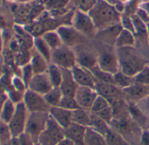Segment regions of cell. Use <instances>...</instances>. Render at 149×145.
I'll return each instance as SVG.
<instances>
[{"label":"cell","mask_w":149,"mask_h":145,"mask_svg":"<svg viewBox=\"0 0 149 145\" xmlns=\"http://www.w3.org/2000/svg\"><path fill=\"white\" fill-rule=\"evenodd\" d=\"M71 71L74 81H77L79 87H89L95 88L96 80L89 69L77 64L71 69Z\"/></svg>","instance_id":"obj_16"},{"label":"cell","mask_w":149,"mask_h":145,"mask_svg":"<svg viewBox=\"0 0 149 145\" xmlns=\"http://www.w3.org/2000/svg\"><path fill=\"white\" fill-rule=\"evenodd\" d=\"M91 122V110L79 108L72 111V122L79 125L89 127Z\"/></svg>","instance_id":"obj_25"},{"label":"cell","mask_w":149,"mask_h":145,"mask_svg":"<svg viewBox=\"0 0 149 145\" xmlns=\"http://www.w3.org/2000/svg\"><path fill=\"white\" fill-rule=\"evenodd\" d=\"M105 138L108 145H131L118 133L111 129V128L110 132L106 135Z\"/></svg>","instance_id":"obj_35"},{"label":"cell","mask_w":149,"mask_h":145,"mask_svg":"<svg viewBox=\"0 0 149 145\" xmlns=\"http://www.w3.org/2000/svg\"><path fill=\"white\" fill-rule=\"evenodd\" d=\"M15 108L16 107H14L13 102L11 100H7L5 102L1 112H0V119L5 122L8 123L15 112Z\"/></svg>","instance_id":"obj_34"},{"label":"cell","mask_w":149,"mask_h":145,"mask_svg":"<svg viewBox=\"0 0 149 145\" xmlns=\"http://www.w3.org/2000/svg\"><path fill=\"white\" fill-rule=\"evenodd\" d=\"M64 138V128L49 116L46 128L40 134L38 142L40 145H57Z\"/></svg>","instance_id":"obj_7"},{"label":"cell","mask_w":149,"mask_h":145,"mask_svg":"<svg viewBox=\"0 0 149 145\" xmlns=\"http://www.w3.org/2000/svg\"><path fill=\"white\" fill-rule=\"evenodd\" d=\"M128 106L130 116L132 119V121H134L142 129L147 128L149 124V118L140 111V109L137 107L135 102H128Z\"/></svg>","instance_id":"obj_22"},{"label":"cell","mask_w":149,"mask_h":145,"mask_svg":"<svg viewBox=\"0 0 149 145\" xmlns=\"http://www.w3.org/2000/svg\"><path fill=\"white\" fill-rule=\"evenodd\" d=\"M147 129L149 130V124H148V128H147Z\"/></svg>","instance_id":"obj_55"},{"label":"cell","mask_w":149,"mask_h":145,"mask_svg":"<svg viewBox=\"0 0 149 145\" xmlns=\"http://www.w3.org/2000/svg\"><path fill=\"white\" fill-rule=\"evenodd\" d=\"M27 87L30 90L42 95L48 93L54 88L47 72H42V74L34 75L29 81Z\"/></svg>","instance_id":"obj_13"},{"label":"cell","mask_w":149,"mask_h":145,"mask_svg":"<svg viewBox=\"0 0 149 145\" xmlns=\"http://www.w3.org/2000/svg\"><path fill=\"white\" fill-rule=\"evenodd\" d=\"M21 93H22V92H19V91H18V90L11 91V92H10V98H11V101H12L13 102H16V103L20 102L21 97H22Z\"/></svg>","instance_id":"obj_45"},{"label":"cell","mask_w":149,"mask_h":145,"mask_svg":"<svg viewBox=\"0 0 149 145\" xmlns=\"http://www.w3.org/2000/svg\"><path fill=\"white\" fill-rule=\"evenodd\" d=\"M33 74L34 72H33V70L31 65H26L24 67V69H23V78H24V81L26 83V86H28V83L31 81V79L33 78Z\"/></svg>","instance_id":"obj_43"},{"label":"cell","mask_w":149,"mask_h":145,"mask_svg":"<svg viewBox=\"0 0 149 145\" xmlns=\"http://www.w3.org/2000/svg\"><path fill=\"white\" fill-rule=\"evenodd\" d=\"M58 66L61 68L72 69L77 64V58L73 48L65 45L52 50L51 52V62Z\"/></svg>","instance_id":"obj_8"},{"label":"cell","mask_w":149,"mask_h":145,"mask_svg":"<svg viewBox=\"0 0 149 145\" xmlns=\"http://www.w3.org/2000/svg\"><path fill=\"white\" fill-rule=\"evenodd\" d=\"M113 81H114V85H116L117 87L122 89L129 88L135 83L134 77L129 76L122 72L121 71H118L116 74L113 75Z\"/></svg>","instance_id":"obj_29"},{"label":"cell","mask_w":149,"mask_h":145,"mask_svg":"<svg viewBox=\"0 0 149 145\" xmlns=\"http://www.w3.org/2000/svg\"><path fill=\"white\" fill-rule=\"evenodd\" d=\"M57 145H74V142H72L70 140H68V138H64L63 140H61Z\"/></svg>","instance_id":"obj_49"},{"label":"cell","mask_w":149,"mask_h":145,"mask_svg":"<svg viewBox=\"0 0 149 145\" xmlns=\"http://www.w3.org/2000/svg\"><path fill=\"white\" fill-rule=\"evenodd\" d=\"M47 72L48 74V76L50 78L53 87L59 88L61 83V80H62V72H61V67L51 63L48 66Z\"/></svg>","instance_id":"obj_30"},{"label":"cell","mask_w":149,"mask_h":145,"mask_svg":"<svg viewBox=\"0 0 149 145\" xmlns=\"http://www.w3.org/2000/svg\"><path fill=\"white\" fill-rule=\"evenodd\" d=\"M148 66H149V63H148Z\"/></svg>","instance_id":"obj_56"},{"label":"cell","mask_w":149,"mask_h":145,"mask_svg":"<svg viewBox=\"0 0 149 145\" xmlns=\"http://www.w3.org/2000/svg\"><path fill=\"white\" fill-rule=\"evenodd\" d=\"M11 143L12 145H19L18 137H13V139H11Z\"/></svg>","instance_id":"obj_51"},{"label":"cell","mask_w":149,"mask_h":145,"mask_svg":"<svg viewBox=\"0 0 149 145\" xmlns=\"http://www.w3.org/2000/svg\"><path fill=\"white\" fill-rule=\"evenodd\" d=\"M62 96L60 88H53L48 93L44 95V98L50 107H59Z\"/></svg>","instance_id":"obj_31"},{"label":"cell","mask_w":149,"mask_h":145,"mask_svg":"<svg viewBox=\"0 0 149 145\" xmlns=\"http://www.w3.org/2000/svg\"><path fill=\"white\" fill-rule=\"evenodd\" d=\"M95 114H97L99 117H101L103 120H104L109 124L111 123V122L113 119V113H112V109H111V106H109V107L105 108L104 109H103L97 113H95Z\"/></svg>","instance_id":"obj_40"},{"label":"cell","mask_w":149,"mask_h":145,"mask_svg":"<svg viewBox=\"0 0 149 145\" xmlns=\"http://www.w3.org/2000/svg\"><path fill=\"white\" fill-rule=\"evenodd\" d=\"M59 107L70 111H74L80 108L76 98L72 96H62Z\"/></svg>","instance_id":"obj_36"},{"label":"cell","mask_w":149,"mask_h":145,"mask_svg":"<svg viewBox=\"0 0 149 145\" xmlns=\"http://www.w3.org/2000/svg\"><path fill=\"white\" fill-rule=\"evenodd\" d=\"M94 44L98 52L97 66L101 69L112 75L116 74L118 71H119L116 47L103 44L97 40H96Z\"/></svg>","instance_id":"obj_4"},{"label":"cell","mask_w":149,"mask_h":145,"mask_svg":"<svg viewBox=\"0 0 149 145\" xmlns=\"http://www.w3.org/2000/svg\"><path fill=\"white\" fill-rule=\"evenodd\" d=\"M134 78L137 83L149 85V66L146 65Z\"/></svg>","instance_id":"obj_39"},{"label":"cell","mask_w":149,"mask_h":145,"mask_svg":"<svg viewBox=\"0 0 149 145\" xmlns=\"http://www.w3.org/2000/svg\"><path fill=\"white\" fill-rule=\"evenodd\" d=\"M95 89L97 92L98 95H101L107 99L108 101L117 99V98H122L125 97L123 89L117 87L114 84H107V83H102L96 81Z\"/></svg>","instance_id":"obj_20"},{"label":"cell","mask_w":149,"mask_h":145,"mask_svg":"<svg viewBox=\"0 0 149 145\" xmlns=\"http://www.w3.org/2000/svg\"><path fill=\"white\" fill-rule=\"evenodd\" d=\"M109 106H110V103H109L108 100L101 95H98L97 97V99L95 100V102L91 108V111H92L94 113H97Z\"/></svg>","instance_id":"obj_38"},{"label":"cell","mask_w":149,"mask_h":145,"mask_svg":"<svg viewBox=\"0 0 149 145\" xmlns=\"http://www.w3.org/2000/svg\"><path fill=\"white\" fill-rule=\"evenodd\" d=\"M29 111L27 110L24 102H19L16 105L15 112L8 122L9 128L13 137H18L20 134L25 132L26 121L29 115Z\"/></svg>","instance_id":"obj_9"},{"label":"cell","mask_w":149,"mask_h":145,"mask_svg":"<svg viewBox=\"0 0 149 145\" xmlns=\"http://www.w3.org/2000/svg\"><path fill=\"white\" fill-rule=\"evenodd\" d=\"M111 129L118 133L131 145H139L143 129L132 118L125 120L112 119L110 123Z\"/></svg>","instance_id":"obj_3"},{"label":"cell","mask_w":149,"mask_h":145,"mask_svg":"<svg viewBox=\"0 0 149 145\" xmlns=\"http://www.w3.org/2000/svg\"><path fill=\"white\" fill-rule=\"evenodd\" d=\"M57 32L61 39L62 44L71 48L90 39L76 28L70 26H61L57 29Z\"/></svg>","instance_id":"obj_12"},{"label":"cell","mask_w":149,"mask_h":145,"mask_svg":"<svg viewBox=\"0 0 149 145\" xmlns=\"http://www.w3.org/2000/svg\"><path fill=\"white\" fill-rule=\"evenodd\" d=\"M139 145H149V130L147 128L143 129Z\"/></svg>","instance_id":"obj_46"},{"label":"cell","mask_w":149,"mask_h":145,"mask_svg":"<svg viewBox=\"0 0 149 145\" xmlns=\"http://www.w3.org/2000/svg\"><path fill=\"white\" fill-rule=\"evenodd\" d=\"M11 137L13 136L8 123L0 119V143L11 141Z\"/></svg>","instance_id":"obj_37"},{"label":"cell","mask_w":149,"mask_h":145,"mask_svg":"<svg viewBox=\"0 0 149 145\" xmlns=\"http://www.w3.org/2000/svg\"><path fill=\"white\" fill-rule=\"evenodd\" d=\"M31 66L33 70L34 75H37L47 72L49 65H47V61L46 60V59L40 53H39L38 51H36L33 54Z\"/></svg>","instance_id":"obj_26"},{"label":"cell","mask_w":149,"mask_h":145,"mask_svg":"<svg viewBox=\"0 0 149 145\" xmlns=\"http://www.w3.org/2000/svg\"><path fill=\"white\" fill-rule=\"evenodd\" d=\"M97 96L98 94L96 89L89 87H78L77 93L74 95V98L79 107L89 110H91Z\"/></svg>","instance_id":"obj_14"},{"label":"cell","mask_w":149,"mask_h":145,"mask_svg":"<svg viewBox=\"0 0 149 145\" xmlns=\"http://www.w3.org/2000/svg\"><path fill=\"white\" fill-rule=\"evenodd\" d=\"M90 71L91 72L92 75L94 76L97 81L102 83H107V84H114L113 75L101 69L97 65L92 67L91 69H90Z\"/></svg>","instance_id":"obj_28"},{"label":"cell","mask_w":149,"mask_h":145,"mask_svg":"<svg viewBox=\"0 0 149 145\" xmlns=\"http://www.w3.org/2000/svg\"><path fill=\"white\" fill-rule=\"evenodd\" d=\"M125 98L129 102H137L149 96V85L135 82L132 86L123 89Z\"/></svg>","instance_id":"obj_18"},{"label":"cell","mask_w":149,"mask_h":145,"mask_svg":"<svg viewBox=\"0 0 149 145\" xmlns=\"http://www.w3.org/2000/svg\"><path fill=\"white\" fill-rule=\"evenodd\" d=\"M62 72V80L60 85V89L63 96H72L74 97L78 88V84L74 81L71 69L61 68Z\"/></svg>","instance_id":"obj_17"},{"label":"cell","mask_w":149,"mask_h":145,"mask_svg":"<svg viewBox=\"0 0 149 145\" xmlns=\"http://www.w3.org/2000/svg\"><path fill=\"white\" fill-rule=\"evenodd\" d=\"M137 107L140 109V111L149 118V96L146 97L137 102H135Z\"/></svg>","instance_id":"obj_41"},{"label":"cell","mask_w":149,"mask_h":145,"mask_svg":"<svg viewBox=\"0 0 149 145\" xmlns=\"http://www.w3.org/2000/svg\"><path fill=\"white\" fill-rule=\"evenodd\" d=\"M73 27L76 28L78 32L86 36L88 39H94L97 32V29L95 26L90 15H87L80 11L74 14Z\"/></svg>","instance_id":"obj_10"},{"label":"cell","mask_w":149,"mask_h":145,"mask_svg":"<svg viewBox=\"0 0 149 145\" xmlns=\"http://www.w3.org/2000/svg\"><path fill=\"white\" fill-rule=\"evenodd\" d=\"M49 116V112L29 113L25 132L32 137L34 143L38 142L40 134L46 128Z\"/></svg>","instance_id":"obj_6"},{"label":"cell","mask_w":149,"mask_h":145,"mask_svg":"<svg viewBox=\"0 0 149 145\" xmlns=\"http://www.w3.org/2000/svg\"><path fill=\"white\" fill-rule=\"evenodd\" d=\"M27 59H28V54H26V53H25V52L21 53V54L19 56V58H18L19 61V62H21V64H23V63L26 62V61H27Z\"/></svg>","instance_id":"obj_48"},{"label":"cell","mask_w":149,"mask_h":145,"mask_svg":"<svg viewBox=\"0 0 149 145\" xmlns=\"http://www.w3.org/2000/svg\"><path fill=\"white\" fill-rule=\"evenodd\" d=\"M14 86H15L16 90H18V91H19V92H24L25 85L21 82V81H20V80H19V79H15V80H14Z\"/></svg>","instance_id":"obj_47"},{"label":"cell","mask_w":149,"mask_h":145,"mask_svg":"<svg viewBox=\"0 0 149 145\" xmlns=\"http://www.w3.org/2000/svg\"><path fill=\"white\" fill-rule=\"evenodd\" d=\"M147 32H148V44H149V26H147Z\"/></svg>","instance_id":"obj_53"},{"label":"cell","mask_w":149,"mask_h":145,"mask_svg":"<svg viewBox=\"0 0 149 145\" xmlns=\"http://www.w3.org/2000/svg\"><path fill=\"white\" fill-rule=\"evenodd\" d=\"M36 50L39 53H40L47 62H51V52L52 50L48 46V45L46 43V41L43 39V38H37L34 40Z\"/></svg>","instance_id":"obj_32"},{"label":"cell","mask_w":149,"mask_h":145,"mask_svg":"<svg viewBox=\"0 0 149 145\" xmlns=\"http://www.w3.org/2000/svg\"><path fill=\"white\" fill-rule=\"evenodd\" d=\"M122 30H123V26L119 23L115 26L107 27L105 29L97 31L94 39L103 44L115 46L116 40L118 37L119 33L122 32Z\"/></svg>","instance_id":"obj_15"},{"label":"cell","mask_w":149,"mask_h":145,"mask_svg":"<svg viewBox=\"0 0 149 145\" xmlns=\"http://www.w3.org/2000/svg\"><path fill=\"white\" fill-rule=\"evenodd\" d=\"M33 145H40V143H39V142H36V143H34V144H33Z\"/></svg>","instance_id":"obj_54"},{"label":"cell","mask_w":149,"mask_h":145,"mask_svg":"<svg viewBox=\"0 0 149 145\" xmlns=\"http://www.w3.org/2000/svg\"><path fill=\"white\" fill-rule=\"evenodd\" d=\"M89 15L97 31L119 24L120 16L115 8L104 0H98L90 10Z\"/></svg>","instance_id":"obj_2"},{"label":"cell","mask_w":149,"mask_h":145,"mask_svg":"<svg viewBox=\"0 0 149 145\" xmlns=\"http://www.w3.org/2000/svg\"><path fill=\"white\" fill-rule=\"evenodd\" d=\"M87 127L72 122L68 127L64 128L65 138H68L74 145H84V137Z\"/></svg>","instance_id":"obj_19"},{"label":"cell","mask_w":149,"mask_h":145,"mask_svg":"<svg viewBox=\"0 0 149 145\" xmlns=\"http://www.w3.org/2000/svg\"><path fill=\"white\" fill-rule=\"evenodd\" d=\"M73 50L76 54L77 65L89 70L97 65L98 52L94 42L87 40L84 43L73 47Z\"/></svg>","instance_id":"obj_5"},{"label":"cell","mask_w":149,"mask_h":145,"mask_svg":"<svg viewBox=\"0 0 149 145\" xmlns=\"http://www.w3.org/2000/svg\"><path fill=\"white\" fill-rule=\"evenodd\" d=\"M96 131L99 132L103 135L106 136V135L111 130V126L109 123H107L104 120H103L101 117H99L97 114L91 111V122L90 126Z\"/></svg>","instance_id":"obj_24"},{"label":"cell","mask_w":149,"mask_h":145,"mask_svg":"<svg viewBox=\"0 0 149 145\" xmlns=\"http://www.w3.org/2000/svg\"><path fill=\"white\" fill-rule=\"evenodd\" d=\"M42 38L46 41V43L48 45V46L51 48V50L56 49V48H58L63 45L61 39L60 35L58 34L57 32H47L43 35Z\"/></svg>","instance_id":"obj_33"},{"label":"cell","mask_w":149,"mask_h":145,"mask_svg":"<svg viewBox=\"0 0 149 145\" xmlns=\"http://www.w3.org/2000/svg\"><path fill=\"white\" fill-rule=\"evenodd\" d=\"M119 71L129 76H136L149 63V59L135 46L116 47Z\"/></svg>","instance_id":"obj_1"},{"label":"cell","mask_w":149,"mask_h":145,"mask_svg":"<svg viewBox=\"0 0 149 145\" xmlns=\"http://www.w3.org/2000/svg\"><path fill=\"white\" fill-rule=\"evenodd\" d=\"M24 103L29 113L49 112L51 108L46 102L44 95L30 89L26 90L24 95Z\"/></svg>","instance_id":"obj_11"},{"label":"cell","mask_w":149,"mask_h":145,"mask_svg":"<svg viewBox=\"0 0 149 145\" xmlns=\"http://www.w3.org/2000/svg\"><path fill=\"white\" fill-rule=\"evenodd\" d=\"M49 115L63 128H66L72 123V111L70 110L61 107H51Z\"/></svg>","instance_id":"obj_21"},{"label":"cell","mask_w":149,"mask_h":145,"mask_svg":"<svg viewBox=\"0 0 149 145\" xmlns=\"http://www.w3.org/2000/svg\"><path fill=\"white\" fill-rule=\"evenodd\" d=\"M0 145H12V143H11V141H9V142H2Z\"/></svg>","instance_id":"obj_52"},{"label":"cell","mask_w":149,"mask_h":145,"mask_svg":"<svg viewBox=\"0 0 149 145\" xmlns=\"http://www.w3.org/2000/svg\"><path fill=\"white\" fill-rule=\"evenodd\" d=\"M84 145H108L104 135L91 127H87L84 137Z\"/></svg>","instance_id":"obj_23"},{"label":"cell","mask_w":149,"mask_h":145,"mask_svg":"<svg viewBox=\"0 0 149 145\" xmlns=\"http://www.w3.org/2000/svg\"><path fill=\"white\" fill-rule=\"evenodd\" d=\"M18 139H19V145H33L34 144L32 137L28 134H26V132L20 134L18 136Z\"/></svg>","instance_id":"obj_44"},{"label":"cell","mask_w":149,"mask_h":145,"mask_svg":"<svg viewBox=\"0 0 149 145\" xmlns=\"http://www.w3.org/2000/svg\"><path fill=\"white\" fill-rule=\"evenodd\" d=\"M121 20H122L121 25L123 26V29L127 30V31H129V32L135 34V28H134L132 19H131L129 17H122Z\"/></svg>","instance_id":"obj_42"},{"label":"cell","mask_w":149,"mask_h":145,"mask_svg":"<svg viewBox=\"0 0 149 145\" xmlns=\"http://www.w3.org/2000/svg\"><path fill=\"white\" fill-rule=\"evenodd\" d=\"M134 33L123 29L122 32L119 33L117 40H116V44H115V47H125V46H135L136 44V40H135V37H134Z\"/></svg>","instance_id":"obj_27"},{"label":"cell","mask_w":149,"mask_h":145,"mask_svg":"<svg viewBox=\"0 0 149 145\" xmlns=\"http://www.w3.org/2000/svg\"><path fill=\"white\" fill-rule=\"evenodd\" d=\"M6 102V97L3 95H0V112H1L2 108H3Z\"/></svg>","instance_id":"obj_50"}]
</instances>
